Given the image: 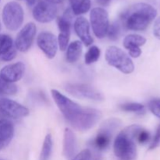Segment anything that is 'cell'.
<instances>
[{
	"instance_id": "10",
	"label": "cell",
	"mask_w": 160,
	"mask_h": 160,
	"mask_svg": "<svg viewBox=\"0 0 160 160\" xmlns=\"http://www.w3.org/2000/svg\"><path fill=\"white\" fill-rule=\"evenodd\" d=\"M57 14L56 4L46 1H40L34 6L32 15L39 23H47L52 21Z\"/></svg>"
},
{
	"instance_id": "33",
	"label": "cell",
	"mask_w": 160,
	"mask_h": 160,
	"mask_svg": "<svg viewBox=\"0 0 160 160\" xmlns=\"http://www.w3.org/2000/svg\"><path fill=\"white\" fill-rule=\"evenodd\" d=\"M111 1H112V0H96L97 3L102 6H108V5L111 2Z\"/></svg>"
},
{
	"instance_id": "35",
	"label": "cell",
	"mask_w": 160,
	"mask_h": 160,
	"mask_svg": "<svg viewBox=\"0 0 160 160\" xmlns=\"http://www.w3.org/2000/svg\"><path fill=\"white\" fill-rule=\"evenodd\" d=\"M43 1L49 2L53 3V4H59V3H62L63 0H43Z\"/></svg>"
},
{
	"instance_id": "2",
	"label": "cell",
	"mask_w": 160,
	"mask_h": 160,
	"mask_svg": "<svg viewBox=\"0 0 160 160\" xmlns=\"http://www.w3.org/2000/svg\"><path fill=\"white\" fill-rule=\"evenodd\" d=\"M157 16V10L152 5L139 2L132 5L120 15V20L128 30L142 31Z\"/></svg>"
},
{
	"instance_id": "18",
	"label": "cell",
	"mask_w": 160,
	"mask_h": 160,
	"mask_svg": "<svg viewBox=\"0 0 160 160\" xmlns=\"http://www.w3.org/2000/svg\"><path fill=\"white\" fill-rule=\"evenodd\" d=\"M82 50L83 45L81 41H74L71 42L67 48L66 58H67V62L70 63L76 62L81 57Z\"/></svg>"
},
{
	"instance_id": "21",
	"label": "cell",
	"mask_w": 160,
	"mask_h": 160,
	"mask_svg": "<svg viewBox=\"0 0 160 160\" xmlns=\"http://www.w3.org/2000/svg\"><path fill=\"white\" fill-rule=\"evenodd\" d=\"M100 55H101L100 48L98 46L93 45V46L90 47L86 52L85 56H84V62L87 65L94 63L98 60Z\"/></svg>"
},
{
	"instance_id": "27",
	"label": "cell",
	"mask_w": 160,
	"mask_h": 160,
	"mask_svg": "<svg viewBox=\"0 0 160 160\" xmlns=\"http://www.w3.org/2000/svg\"><path fill=\"white\" fill-rule=\"evenodd\" d=\"M148 109L152 113L160 118V98H154L148 102Z\"/></svg>"
},
{
	"instance_id": "22",
	"label": "cell",
	"mask_w": 160,
	"mask_h": 160,
	"mask_svg": "<svg viewBox=\"0 0 160 160\" xmlns=\"http://www.w3.org/2000/svg\"><path fill=\"white\" fill-rule=\"evenodd\" d=\"M122 110L125 112H136V113L142 114L145 112V107L144 105L138 102H129L125 103L120 106Z\"/></svg>"
},
{
	"instance_id": "20",
	"label": "cell",
	"mask_w": 160,
	"mask_h": 160,
	"mask_svg": "<svg viewBox=\"0 0 160 160\" xmlns=\"http://www.w3.org/2000/svg\"><path fill=\"white\" fill-rule=\"evenodd\" d=\"M52 138L51 134H48L45 136V140H44L39 160H49L52 152Z\"/></svg>"
},
{
	"instance_id": "13",
	"label": "cell",
	"mask_w": 160,
	"mask_h": 160,
	"mask_svg": "<svg viewBox=\"0 0 160 160\" xmlns=\"http://www.w3.org/2000/svg\"><path fill=\"white\" fill-rule=\"evenodd\" d=\"M25 73V65L22 62L5 66L0 71V79L9 83L19 81Z\"/></svg>"
},
{
	"instance_id": "24",
	"label": "cell",
	"mask_w": 160,
	"mask_h": 160,
	"mask_svg": "<svg viewBox=\"0 0 160 160\" xmlns=\"http://www.w3.org/2000/svg\"><path fill=\"white\" fill-rule=\"evenodd\" d=\"M17 85L14 83L6 82L0 79V94L8 95H13L17 94Z\"/></svg>"
},
{
	"instance_id": "28",
	"label": "cell",
	"mask_w": 160,
	"mask_h": 160,
	"mask_svg": "<svg viewBox=\"0 0 160 160\" xmlns=\"http://www.w3.org/2000/svg\"><path fill=\"white\" fill-rule=\"evenodd\" d=\"M150 133L148 132L146 130L142 129L139 131V132L138 133L137 137H136V141H138V142L140 144H145L150 140Z\"/></svg>"
},
{
	"instance_id": "29",
	"label": "cell",
	"mask_w": 160,
	"mask_h": 160,
	"mask_svg": "<svg viewBox=\"0 0 160 160\" xmlns=\"http://www.w3.org/2000/svg\"><path fill=\"white\" fill-rule=\"evenodd\" d=\"M17 49L15 48V46H13L12 48H10L9 51L6 52V53L1 55V56H0V59H2V61H6V62L12 61V59H15L16 56H17Z\"/></svg>"
},
{
	"instance_id": "16",
	"label": "cell",
	"mask_w": 160,
	"mask_h": 160,
	"mask_svg": "<svg viewBox=\"0 0 160 160\" xmlns=\"http://www.w3.org/2000/svg\"><path fill=\"white\" fill-rule=\"evenodd\" d=\"M77 140L74 133L70 128H66L63 137V156L67 160H72L76 156Z\"/></svg>"
},
{
	"instance_id": "9",
	"label": "cell",
	"mask_w": 160,
	"mask_h": 160,
	"mask_svg": "<svg viewBox=\"0 0 160 160\" xmlns=\"http://www.w3.org/2000/svg\"><path fill=\"white\" fill-rule=\"evenodd\" d=\"M37 32L36 25L32 22L28 23L19 31L15 40V48L18 51L25 52L30 49L34 42Z\"/></svg>"
},
{
	"instance_id": "5",
	"label": "cell",
	"mask_w": 160,
	"mask_h": 160,
	"mask_svg": "<svg viewBox=\"0 0 160 160\" xmlns=\"http://www.w3.org/2000/svg\"><path fill=\"white\" fill-rule=\"evenodd\" d=\"M2 18L6 29L17 31L22 26L24 19L23 8L17 2H9L3 7Z\"/></svg>"
},
{
	"instance_id": "26",
	"label": "cell",
	"mask_w": 160,
	"mask_h": 160,
	"mask_svg": "<svg viewBox=\"0 0 160 160\" xmlns=\"http://www.w3.org/2000/svg\"><path fill=\"white\" fill-rule=\"evenodd\" d=\"M70 38V31H60L58 36L57 42L59 48L61 51L67 50L69 45V41Z\"/></svg>"
},
{
	"instance_id": "17",
	"label": "cell",
	"mask_w": 160,
	"mask_h": 160,
	"mask_svg": "<svg viewBox=\"0 0 160 160\" xmlns=\"http://www.w3.org/2000/svg\"><path fill=\"white\" fill-rule=\"evenodd\" d=\"M14 135V127L8 119L0 120V151L6 148Z\"/></svg>"
},
{
	"instance_id": "4",
	"label": "cell",
	"mask_w": 160,
	"mask_h": 160,
	"mask_svg": "<svg viewBox=\"0 0 160 160\" xmlns=\"http://www.w3.org/2000/svg\"><path fill=\"white\" fill-rule=\"evenodd\" d=\"M105 58L109 66L115 67L121 73L130 74L134 72V64L132 59L124 51L118 47H108Z\"/></svg>"
},
{
	"instance_id": "30",
	"label": "cell",
	"mask_w": 160,
	"mask_h": 160,
	"mask_svg": "<svg viewBox=\"0 0 160 160\" xmlns=\"http://www.w3.org/2000/svg\"><path fill=\"white\" fill-rule=\"evenodd\" d=\"M91 159H92V153L90 150L84 149L76 155L72 160H91Z\"/></svg>"
},
{
	"instance_id": "34",
	"label": "cell",
	"mask_w": 160,
	"mask_h": 160,
	"mask_svg": "<svg viewBox=\"0 0 160 160\" xmlns=\"http://www.w3.org/2000/svg\"><path fill=\"white\" fill-rule=\"evenodd\" d=\"M36 1L37 0H26V2L28 6H33L36 5Z\"/></svg>"
},
{
	"instance_id": "31",
	"label": "cell",
	"mask_w": 160,
	"mask_h": 160,
	"mask_svg": "<svg viewBox=\"0 0 160 160\" xmlns=\"http://www.w3.org/2000/svg\"><path fill=\"white\" fill-rule=\"evenodd\" d=\"M153 34L156 38L160 40V17L156 19L153 25Z\"/></svg>"
},
{
	"instance_id": "37",
	"label": "cell",
	"mask_w": 160,
	"mask_h": 160,
	"mask_svg": "<svg viewBox=\"0 0 160 160\" xmlns=\"http://www.w3.org/2000/svg\"><path fill=\"white\" fill-rule=\"evenodd\" d=\"M0 30H1V23H0Z\"/></svg>"
},
{
	"instance_id": "23",
	"label": "cell",
	"mask_w": 160,
	"mask_h": 160,
	"mask_svg": "<svg viewBox=\"0 0 160 160\" xmlns=\"http://www.w3.org/2000/svg\"><path fill=\"white\" fill-rule=\"evenodd\" d=\"M13 47V41L8 34H0V56Z\"/></svg>"
},
{
	"instance_id": "25",
	"label": "cell",
	"mask_w": 160,
	"mask_h": 160,
	"mask_svg": "<svg viewBox=\"0 0 160 160\" xmlns=\"http://www.w3.org/2000/svg\"><path fill=\"white\" fill-rule=\"evenodd\" d=\"M120 32H121L120 24L117 23V22H115V23H112V24H109L106 35L108 36L109 40L116 41L120 37Z\"/></svg>"
},
{
	"instance_id": "12",
	"label": "cell",
	"mask_w": 160,
	"mask_h": 160,
	"mask_svg": "<svg viewBox=\"0 0 160 160\" xmlns=\"http://www.w3.org/2000/svg\"><path fill=\"white\" fill-rule=\"evenodd\" d=\"M37 45L48 59H53L58 50L57 38L53 34L44 31L37 38Z\"/></svg>"
},
{
	"instance_id": "8",
	"label": "cell",
	"mask_w": 160,
	"mask_h": 160,
	"mask_svg": "<svg viewBox=\"0 0 160 160\" xmlns=\"http://www.w3.org/2000/svg\"><path fill=\"white\" fill-rule=\"evenodd\" d=\"M64 89L66 92L75 98L94 101H102L104 99V97L101 92L88 84L67 83L64 85Z\"/></svg>"
},
{
	"instance_id": "32",
	"label": "cell",
	"mask_w": 160,
	"mask_h": 160,
	"mask_svg": "<svg viewBox=\"0 0 160 160\" xmlns=\"http://www.w3.org/2000/svg\"><path fill=\"white\" fill-rule=\"evenodd\" d=\"M159 142H160V125L159 128H158L157 131H156V134L154 137V139H153L151 145H150L149 147L150 149H154L155 148H156V147L159 145Z\"/></svg>"
},
{
	"instance_id": "36",
	"label": "cell",
	"mask_w": 160,
	"mask_h": 160,
	"mask_svg": "<svg viewBox=\"0 0 160 160\" xmlns=\"http://www.w3.org/2000/svg\"><path fill=\"white\" fill-rule=\"evenodd\" d=\"M4 119H7V118H6V117H5V115L2 113V111L0 110V120H4Z\"/></svg>"
},
{
	"instance_id": "15",
	"label": "cell",
	"mask_w": 160,
	"mask_h": 160,
	"mask_svg": "<svg viewBox=\"0 0 160 160\" xmlns=\"http://www.w3.org/2000/svg\"><path fill=\"white\" fill-rule=\"evenodd\" d=\"M146 43V38L139 34H129L123 39V46L128 50L129 56L132 58H138L142 55L141 46Z\"/></svg>"
},
{
	"instance_id": "1",
	"label": "cell",
	"mask_w": 160,
	"mask_h": 160,
	"mask_svg": "<svg viewBox=\"0 0 160 160\" xmlns=\"http://www.w3.org/2000/svg\"><path fill=\"white\" fill-rule=\"evenodd\" d=\"M51 95L64 118L77 131H88L101 119L102 112L99 110L82 107L56 89H52Z\"/></svg>"
},
{
	"instance_id": "14",
	"label": "cell",
	"mask_w": 160,
	"mask_h": 160,
	"mask_svg": "<svg viewBox=\"0 0 160 160\" xmlns=\"http://www.w3.org/2000/svg\"><path fill=\"white\" fill-rule=\"evenodd\" d=\"M73 28L77 35L85 46H90L93 43V38L90 32V23L85 17H78L75 20Z\"/></svg>"
},
{
	"instance_id": "38",
	"label": "cell",
	"mask_w": 160,
	"mask_h": 160,
	"mask_svg": "<svg viewBox=\"0 0 160 160\" xmlns=\"http://www.w3.org/2000/svg\"><path fill=\"white\" fill-rule=\"evenodd\" d=\"M0 2H1V0H0Z\"/></svg>"
},
{
	"instance_id": "11",
	"label": "cell",
	"mask_w": 160,
	"mask_h": 160,
	"mask_svg": "<svg viewBox=\"0 0 160 160\" xmlns=\"http://www.w3.org/2000/svg\"><path fill=\"white\" fill-rule=\"evenodd\" d=\"M0 110L6 118L20 119L29 115V109L17 102L6 98H0Z\"/></svg>"
},
{
	"instance_id": "7",
	"label": "cell",
	"mask_w": 160,
	"mask_h": 160,
	"mask_svg": "<svg viewBox=\"0 0 160 160\" xmlns=\"http://www.w3.org/2000/svg\"><path fill=\"white\" fill-rule=\"evenodd\" d=\"M90 23L92 31L98 38H103L109 27V13L102 7H95L91 10Z\"/></svg>"
},
{
	"instance_id": "3",
	"label": "cell",
	"mask_w": 160,
	"mask_h": 160,
	"mask_svg": "<svg viewBox=\"0 0 160 160\" xmlns=\"http://www.w3.org/2000/svg\"><path fill=\"white\" fill-rule=\"evenodd\" d=\"M142 127L133 124L125 128L115 138L113 151L119 160H137L136 137Z\"/></svg>"
},
{
	"instance_id": "19",
	"label": "cell",
	"mask_w": 160,
	"mask_h": 160,
	"mask_svg": "<svg viewBox=\"0 0 160 160\" xmlns=\"http://www.w3.org/2000/svg\"><path fill=\"white\" fill-rule=\"evenodd\" d=\"M70 9L76 16H81L88 12L91 9V0H69Z\"/></svg>"
},
{
	"instance_id": "6",
	"label": "cell",
	"mask_w": 160,
	"mask_h": 160,
	"mask_svg": "<svg viewBox=\"0 0 160 160\" xmlns=\"http://www.w3.org/2000/svg\"><path fill=\"white\" fill-rule=\"evenodd\" d=\"M121 122L118 119H109L104 122L99 131L94 138V147L99 151H104L109 147L112 140V132L120 126Z\"/></svg>"
}]
</instances>
